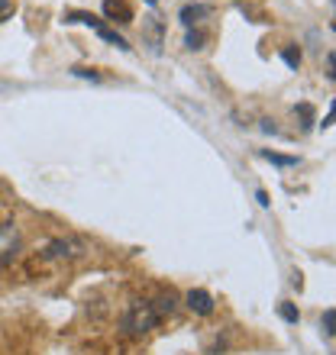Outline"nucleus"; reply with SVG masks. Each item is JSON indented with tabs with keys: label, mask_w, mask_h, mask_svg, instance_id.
Instances as JSON below:
<instances>
[{
	"label": "nucleus",
	"mask_w": 336,
	"mask_h": 355,
	"mask_svg": "<svg viewBox=\"0 0 336 355\" xmlns=\"http://www.w3.org/2000/svg\"><path fill=\"white\" fill-rule=\"evenodd\" d=\"M320 327H324V333H327V336H333V333H336V310L333 307H327V310H324V320H320Z\"/></svg>",
	"instance_id": "nucleus-13"
},
{
	"label": "nucleus",
	"mask_w": 336,
	"mask_h": 355,
	"mask_svg": "<svg viewBox=\"0 0 336 355\" xmlns=\"http://www.w3.org/2000/svg\"><path fill=\"white\" fill-rule=\"evenodd\" d=\"M103 13L113 19V23H130L133 13L126 3H120V0H103Z\"/></svg>",
	"instance_id": "nucleus-7"
},
{
	"label": "nucleus",
	"mask_w": 336,
	"mask_h": 355,
	"mask_svg": "<svg viewBox=\"0 0 336 355\" xmlns=\"http://www.w3.org/2000/svg\"><path fill=\"white\" fill-rule=\"evenodd\" d=\"M146 3H149V7H156V3H159V0H146Z\"/></svg>",
	"instance_id": "nucleus-20"
},
{
	"label": "nucleus",
	"mask_w": 336,
	"mask_h": 355,
	"mask_svg": "<svg viewBox=\"0 0 336 355\" xmlns=\"http://www.w3.org/2000/svg\"><path fill=\"white\" fill-rule=\"evenodd\" d=\"M185 304L191 313H197V317H210L214 313V294L204 288H194V291H187L185 294Z\"/></svg>",
	"instance_id": "nucleus-5"
},
{
	"label": "nucleus",
	"mask_w": 336,
	"mask_h": 355,
	"mask_svg": "<svg viewBox=\"0 0 336 355\" xmlns=\"http://www.w3.org/2000/svg\"><path fill=\"white\" fill-rule=\"evenodd\" d=\"M327 78H330V81H333V52H327Z\"/></svg>",
	"instance_id": "nucleus-17"
},
{
	"label": "nucleus",
	"mask_w": 336,
	"mask_h": 355,
	"mask_svg": "<svg viewBox=\"0 0 336 355\" xmlns=\"http://www.w3.org/2000/svg\"><path fill=\"white\" fill-rule=\"evenodd\" d=\"M294 113H301V130H310V123H314V107L310 103H301V107H294Z\"/></svg>",
	"instance_id": "nucleus-14"
},
{
	"label": "nucleus",
	"mask_w": 336,
	"mask_h": 355,
	"mask_svg": "<svg viewBox=\"0 0 336 355\" xmlns=\"http://www.w3.org/2000/svg\"><path fill=\"white\" fill-rule=\"evenodd\" d=\"M162 323V313L156 310V304L146 297H136L126 304V310H123V317H120V329H123V336H146L149 329H156Z\"/></svg>",
	"instance_id": "nucleus-1"
},
{
	"label": "nucleus",
	"mask_w": 336,
	"mask_h": 355,
	"mask_svg": "<svg viewBox=\"0 0 336 355\" xmlns=\"http://www.w3.org/2000/svg\"><path fill=\"white\" fill-rule=\"evenodd\" d=\"M204 33L201 29H187V39H185V46L191 49V52H197V49H204Z\"/></svg>",
	"instance_id": "nucleus-11"
},
{
	"label": "nucleus",
	"mask_w": 336,
	"mask_h": 355,
	"mask_svg": "<svg viewBox=\"0 0 336 355\" xmlns=\"http://www.w3.org/2000/svg\"><path fill=\"white\" fill-rule=\"evenodd\" d=\"M152 304H156V310H159L162 317H171V313L178 310V297L171 294V291H168V294H159V297L152 300Z\"/></svg>",
	"instance_id": "nucleus-8"
},
{
	"label": "nucleus",
	"mask_w": 336,
	"mask_h": 355,
	"mask_svg": "<svg viewBox=\"0 0 336 355\" xmlns=\"http://www.w3.org/2000/svg\"><path fill=\"white\" fill-rule=\"evenodd\" d=\"M17 252H19V233H17V223H3V226H0V271L13 265Z\"/></svg>",
	"instance_id": "nucleus-4"
},
{
	"label": "nucleus",
	"mask_w": 336,
	"mask_h": 355,
	"mask_svg": "<svg viewBox=\"0 0 336 355\" xmlns=\"http://www.w3.org/2000/svg\"><path fill=\"white\" fill-rule=\"evenodd\" d=\"M278 317L285 320V323H298L301 313H298V307H294V304H278Z\"/></svg>",
	"instance_id": "nucleus-12"
},
{
	"label": "nucleus",
	"mask_w": 336,
	"mask_h": 355,
	"mask_svg": "<svg viewBox=\"0 0 336 355\" xmlns=\"http://www.w3.org/2000/svg\"><path fill=\"white\" fill-rule=\"evenodd\" d=\"M13 17V3H7V7H0V23H3V19H10Z\"/></svg>",
	"instance_id": "nucleus-16"
},
{
	"label": "nucleus",
	"mask_w": 336,
	"mask_h": 355,
	"mask_svg": "<svg viewBox=\"0 0 336 355\" xmlns=\"http://www.w3.org/2000/svg\"><path fill=\"white\" fill-rule=\"evenodd\" d=\"M72 75H75V78H91V81H101V75H97L94 68H72Z\"/></svg>",
	"instance_id": "nucleus-15"
},
{
	"label": "nucleus",
	"mask_w": 336,
	"mask_h": 355,
	"mask_svg": "<svg viewBox=\"0 0 336 355\" xmlns=\"http://www.w3.org/2000/svg\"><path fill=\"white\" fill-rule=\"evenodd\" d=\"M265 162H271V165H281V168H291V165H298V155H278V152H271V149H262L259 152Z\"/></svg>",
	"instance_id": "nucleus-9"
},
{
	"label": "nucleus",
	"mask_w": 336,
	"mask_h": 355,
	"mask_svg": "<svg viewBox=\"0 0 336 355\" xmlns=\"http://www.w3.org/2000/svg\"><path fill=\"white\" fill-rule=\"evenodd\" d=\"M333 116H336V110H333V107H330V113H327V120H324V130H330V126H333Z\"/></svg>",
	"instance_id": "nucleus-19"
},
{
	"label": "nucleus",
	"mask_w": 336,
	"mask_h": 355,
	"mask_svg": "<svg viewBox=\"0 0 336 355\" xmlns=\"http://www.w3.org/2000/svg\"><path fill=\"white\" fill-rule=\"evenodd\" d=\"M84 252H87V243H84V239H78V236H58V239H49V243L42 245L39 259H42V262H58V259H81Z\"/></svg>",
	"instance_id": "nucleus-2"
},
{
	"label": "nucleus",
	"mask_w": 336,
	"mask_h": 355,
	"mask_svg": "<svg viewBox=\"0 0 336 355\" xmlns=\"http://www.w3.org/2000/svg\"><path fill=\"white\" fill-rule=\"evenodd\" d=\"M7 3H10V0H0V7H7Z\"/></svg>",
	"instance_id": "nucleus-21"
},
{
	"label": "nucleus",
	"mask_w": 336,
	"mask_h": 355,
	"mask_svg": "<svg viewBox=\"0 0 336 355\" xmlns=\"http://www.w3.org/2000/svg\"><path fill=\"white\" fill-rule=\"evenodd\" d=\"M65 23H87V26H91V29H94V33H97V36H101V39H107L110 46L123 49V52H130V49H133L130 42H126V39H123L120 33H117V29H110V26H107V23H103L101 17H94V13H78V10H75V13H68V17H65Z\"/></svg>",
	"instance_id": "nucleus-3"
},
{
	"label": "nucleus",
	"mask_w": 336,
	"mask_h": 355,
	"mask_svg": "<svg viewBox=\"0 0 336 355\" xmlns=\"http://www.w3.org/2000/svg\"><path fill=\"white\" fill-rule=\"evenodd\" d=\"M204 17H210V7L207 3H187V7H181V13H178V19H181V26H197Z\"/></svg>",
	"instance_id": "nucleus-6"
},
{
	"label": "nucleus",
	"mask_w": 336,
	"mask_h": 355,
	"mask_svg": "<svg viewBox=\"0 0 336 355\" xmlns=\"http://www.w3.org/2000/svg\"><path fill=\"white\" fill-rule=\"evenodd\" d=\"M255 200H259L262 207H269V194H265V191H255Z\"/></svg>",
	"instance_id": "nucleus-18"
},
{
	"label": "nucleus",
	"mask_w": 336,
	"mask_h": 355,
	"mask_svg": "<svg viewBox=\"0 0 336 355\" xmlns=\"http://www.w3.org/2000/svg\"><path fill=\"white\" fill-rule=\"evenodd\" d=\"M281 58H285V65H288V68H301V49L298 46L281 49Z\"/></svg>",
	"instance_id": "nucleus-10"
}]
</instances>
